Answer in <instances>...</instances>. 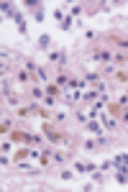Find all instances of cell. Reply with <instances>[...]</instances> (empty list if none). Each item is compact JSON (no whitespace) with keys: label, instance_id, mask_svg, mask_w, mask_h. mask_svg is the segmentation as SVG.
Wrapping results in <instances>:
<instances>
[{"label":"cell","instance_id":"cell-1","mask_svg":"<svg viewBox=\"0 0 128 192\" xmlns=\"http://www.w3.org/2000/svg\"><path fill=\"white\" fill-rule=\"evenodd\" d=\"M46 133H49V138H51V141H59V133H56L54 128H46Z\"/></svg>","mask_w":128,"mask_h":192}]
</instances>
